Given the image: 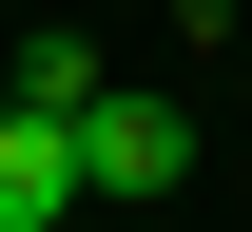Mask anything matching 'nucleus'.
<instances>
[{"instance_id":"nucleus-2","label":"nucleus","mask_w":252,"mask_h":232,"mask_svg":"<svg viewBox=\"0 0 252 232\" xmlns=\"http://www.w3.org/2000/svg\"><path fill=\"white\" fill-rule=\"evenodd\" d=\"M59 213H78V116L0 97V232H59Z\"/></svg>"},{"instance_id":"nucleus-1","label":"nucleus","mask_w":252,"mask_h":232,"mask_svg":"<svg viewBox=\"0 0 252 232\" xmlns=\"http://www.w3.org/2000/svg\"><path fill=\"white\" fill-rule=\"evenodd\" d=\"M175 174H194V116H175V97H117V77H97V97H78V194L156 213Z\"/></svg>"},{"instance_id":"nucleus-3","label":"nucleus","mask_w":252,"mask_h":232,"mask_svg":"<svg viewBox=\"0 0 252 232\" xmlns=\"http://www.w3.org/2000/svg\"><path fill=\"white\" fill-rule=\"evenodd\" d=\"M0 97H39V116H78V97H97V39H59V20H39V39H0Z\"/></svg>"}]
</instances>
